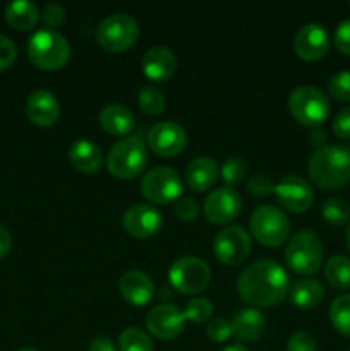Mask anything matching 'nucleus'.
Returning a JSON list of instances; mask_svg holds the SVG:
<instances>
[{
  "label": "nucleus",
  "mask_w": 350,
  "mask_h": 351,
  "mask_svg": "<svg viewBox=\"0 0 350 351\" xmlns=\"http://www.w3.org/2000/svg\"><path fill=\"white\" fill-rule=\"evenodd\" d=\"M10 247H12V237L10 232L3 225H0V259L7 256L10 252Z\"/></svg>",
  "instance_id": "nucleus-43"
},
{
  "label": "nucleus",
  "mask_w": 350,
  "mask_h": 351,
  "mask_svg": "<svg viewBox=\"0 0 350 351\" xmlns=\"http://www.w3.org/2000/svg\"><path fill=\"white\" fill-rule=\"evenodd\" d=\"M345 242H347V249H349V252H350V221H349V225H347V233H345Z\"/></svg>",
  "instance_id": "nucleus-47"
},
{
  "label": "nucleus",
  "mask_w": 350,
  "mask_h": 351,
  "mask_svg": "<svg viewBox=\"0 0 350 351\" xmlns=\"http://www.w3.org/2000/svg\"><path fill=\"white\" fill-rule=\"evenodd\" d=\"M88 351H117V350H115V345L112 343V339L105 338V336H98V338H95L91 343H89Z\"/></svg>",
  "instance_id": "nucleus-44"
},
{
  "label": "nucleus",
  "mask_w": 350,
  "mask_h": 351,
  "mask_svg": "<svg viewBox=\"0 0 350 351\" xmlns=\"http://www.w3.org/2000/svg\"><path fill=\"white\" fill-rule=\"evenodd\" d=\"M69 160L75 170L91 175L103 167L105 156H103V151L100 149L98 144L88 139H79L69 147Z\"/></svg>",
  "instance_id": "nucleus-22"
},
{
  "label": "nucleus",
  "mask_w": 350,
  "mask_h": 351,
  "mask_svg": "<svg viewBox=\"0 0 350 351\" xmlns=\"http://www.w3.org/2000/svg\"><path fill=\"white\" fill-rule=\"evenodd\" d=\"M27 58L41 71H58L71 58V45L57 31H36L27 41Z\"/></svg>",
  "instance_id": "nucleus-3"
},
{
  "label": "nucleus",
  "mask_w": 350,
  "mask_h": 351,
  "mask_svg": "<svg viewBox=\"0 0 350 351\" xmlns=\"http://www.w3.org/2000/svg\"><path fill=\"white\" fill-rule=\"evenodd\" d=\"M288 110L295 122L316 129L328 120L329 101L321 89L314 86H299L288 96Z\"/></svg>",
  "instance_id": "nucleus-7"
},
{
  "label": "nucleus",
  "mask_w": 350,
  "mask_h": 351,
  "mask_svg": "<svg viewBox=\"0 0 350 351\" xmlns=\"http://www.w3.org/2000/svg\"><path fill=\"white\" fill-rule=\"evenodd\" d=\"M307 175L319 189L345 187L350 182V149L342 146L319 147L309 158Z\"/></svg>",
  "instance_id": "nucleus-2"
},
{
  "label": "nucleus",
  "mask_w": 350,
  "mask_h": 351,
  "mask_svg": "<svg viewBox=\"0 0 350 351\" xmlns=\"http://www.w3.org/2000/svg\"><path fill=\"white\" fill-rule=\"evenodd\" d=\"M122 226L134 239H151L163 228V216L153 206L134 204L124 213Z\"/></svg>",
  "instance_id": "nucleus-16"
},
{
  "label": "nucleus",
  "mask_w": 350,
  "mask_h": 351,
  "mask_svg": "<svg viewBox=\"0 0 350 351\" xmlns=\"http://www.w3.org/2000/svg\"><path fill=\"white\" fill-rule=\"evenodd\" d=\"M17 351H40V350H36V348H21V350H17Z\"/></svg>",
  "instance_id": "nucleus-48"
},
{
  "label": "nucleus",
  "mask_w": 350,
  "mask_h": 351,
  "mask_svg": "<svg viewBox=\"0 0 350 351\" xmlns=\"http://www.w3.org/2000/svg\"><path fill=\"white\" fill-rule=\"evenodd\" d=\"M247 192L253 197H268V195L275 194V184L266 175H254L247 180Z\"/></svg>",
  "instance_id": "nucleus-36"
},
{
  "label": "nucleus",
  "mask_w": 350,
  "mask_h": 351,
  "mask_svg": "<svg viewBox=\"0 0 350 351\" xmlns=\"http://www.w3.org/2000/svg\"><path fill=\"white\" fill-rule=\"evenodd\" d=\"M254 240L264 247H280L290 235V219L280 208L271 204L257 206L249 219Z\"/></svg>",
  "instance_id": "nucleus-6"
},
{
  "label": "nucleus",
  "mask_w": 350,
  "mask_h": 351,
  "mask_svg": "<svg viewBox=\"0 0 350 351\" xmlns=\"http://www.w3.org/2000/svg\"><path fill=\"white\" fill-rule=\"evenodd\" d=\"M266 331V319L257 308H242L232 319V336L239 343L259 341Z\"/></svg>",
  "instance_id": "nucleus-21"
},
{
  "label": "nucleus",
  "mask_w": 350,
  "mask_h": 351,
  "mask_svg": "<svg viewBox=\"0 0 350 351\" xmlns=\"http://www.w3.org/2000/svg\"><path fill=\"white\" fill-rule=\"evenodd\" d=\"M239 297L253 308H268L280 304L290 291V280L281 264L263 259L249 264L237 280Z\"/></svg>",
  "instance_id": "nucleus-1"
},
{
  "label": "nucleus",
  "mask_w": 350,
  "mask_h": 351,
  "mask_svg": "<svg viewBox=\"0 0 350 351\" xmlns=\"http://www.w3.org/2000/svg\"><path fill=\"white\" fill-rule=\"evenodd\" d=\"M184 184L174 168L154 167L144 173L141 180V194L158 206L172 204L182 197Z\"/></svg>",
  "instance_id": "nucleus-9"
},
{
  "label": "nucleus",
  "mask_w": 350,
  "mask_h": 351,
  "mask_svg": "<svg viewBox=\"0 0 350 351\" xmlns=\"http://www.w3.org/2000/svg\"><path fill=\"white\" fill-rule=\"evenodd\" d=\"M333 134H335L338 139H350V106L340 110L338 113L333 119Z\"/></svg>",
  "instance_id": "nucleus-42"
},
{
  "label": "nucleus",
  "mask_w": 350,
  "mask_h": 351,
  "mask_svg": "<svg viewBox=\"0 0 350 351\" xmlns=\"http://www.w3.org/2000/svg\"><path fill=\"white\" fill-rule=\"evenodd\" d=\"M326 139H328V137H326V132L323 129H319V127L312 129L311 134H309V143H311V146H314L316 149L328 146V144H326Z\"/></svg>",
  "instance_id": "nucleus-45"
},
{
  "label": "nucleus",
  "mask_w": 350,
  "mask_h": 351,
  "mask_svg": "<svg viewBox=\"0 0 350 351\" xmlns=\"http://www.w3.org/2000/svg\"><path fill=\"white\" fill-rule=\"evenodd\" d=\"M323 243L311 230H301L295 233L285 249V264L294 273L309 276L318 273L323 264Z\"/></svg>",
  "instance_id": "nucleus-5"
},
{
  "label": "nucleus",
  "mask_w": 350,
  "mask_h": 351,
  "mask_svg": "<svg viewBox=\"0 0 350 351\" xmlns=\"http://www.w3.org/2000/svg\"><path fill=\"white\" fill-rule=\"evenodd\" d=\"M325 287L314 278L299 280L290 288V302L299 308H314L325 298Z\"/></svg>",
  "instance_id": "nucleus-26"
},
{
  "label": "nucleus",
  "mask_w": 350,
  "mask_h": 351,
  "mask_svg": "<svg viewBox=\"0 0 350 351\" xmlns=\"http://www.w3.org/2000/svg\"><path fill=\"white\" fill-rule=\"evenodd\" d=\"M321 216L328 225L343 226L350 221V206L343 199H326L321 206Z\"/></svg>",
  "instance_id": "nucleus-30"
},
{
  "label": "nucleus",
  "mask_w": 350,
  "mask_h": 351,
  "mask_svg": "<svg viewBox=\"0 0 350 351\" xmlns=\"http://www.w3.org/2000/svg\"><path fill=\"white\" fill-rule=\"evenodd\" d=\"M100 125L110 136H127L136 127V117L127 106L113 103L100 112Z\"/></svg>",
  "instance_id": "nucleus-24"
},
{
  "label": "nucleus",
  "mask_w": 350,
  "mask_h": 351,
  "mask_svg": "<svg viewBox=\"0 0 350 351\" xmlns=\"http://www.w3.org/2000/svg\"><path fill=\"white\" fill-rule=\"evenodd\" d=\"M141 67H143V74L150 81L165 82L177 71V58L170 48L158 45L144 53Z\"/></svg>",
  "instance_id": "nucleus-20"
},
{
  "label": "nucleus",
  "mask_w": 350,
  "mask_h": 351,
  "mask_svg": "<svg viewBox=\"0 0 350 351\" xmlns=\"http://www.w3.org/2000/svg\"><path fill=\"white\" fill-rule=\"evenodd\" d=\"M148 146L161 158H174L187 146V134L177 122H158L148 132Z\"/></svg>",
  "instance_id": "nucleus-13"
},
{
  "label": "nucleus",
  "mask_w": 350,
  "mask_h": 351,
  "mask_svg": "<svg viewBox=\"0 0 350 351\" xmlns=\"http://www.w3.org/2000/svg\"><path fill=\"white\" fill-rule=\"evenodd\" d=\"M139 38V24L129 14H112L96 27V41L103 50L120 53L132 47Z\"/></svg>",
  "instance_id": "nucleus-8"
},
{
  "label": "nucleus",
  "mask_w": 350,
  "mask_h": 351,
  "mask_svg": "<svg viewBox=\"0 0 350 351\" xmlns=\"http://www.w3.org/2000/svg\"><path fill=\"white\" fill-rule=\"evenodd\" d=\"M17 58V47L9 36L0 34V72L9 69Z\"/></svg>",
  "instance_id": "nucleus-39"
},
{
  "label": "nucleus",
  "mask_w": 350,
  "mask_h": 351,
  "mask_svg": "<svg viewBox=\"0 0 350 351\" xmlns=\"http://www.w3.org/2000/svg\"><path fill=\"white\" fill-rule=\"evenodd\" d=\"M119 350L120 351H154L153 341L148 336L146 331L139 328L124 329L119 336Z\"/></svg>",
  "instance_id": "nucleus-31"
},
{
  "label": "nucleus",
  "mask_w": 350,
  "mask_h": 351,
  "mask_svg": "<svg viewBox=\"0 0 350 351\" xmlns=\"http://www.w3.org/2000/svg\"><path fill=\"white\" fill-rule=\"evenodd\" d=\"M185 321H191L192 324H202L209 321L213 315V304L208 298H192L184 308Z\"/></svg>",
  "instance_id": "nucleus-33"
},
{
  "label": "nucleus",
  "mask_w": 350,
  "mask_h": 351,
  "mask_svg": "<svg viewBox=\"0 0 350 351\" xmlns=\"http://www.w3.org/2000/svg\"><path fill=\"white\" fill-rule=\"evenodd\" d=\"M278 202L290 213H304L314 202V192L307 180L297 175H287L275 185Z\"/></svg>",
  "instance_id": "nucleus-15"
},
{
  "label": "nucleus",
  "mask_w": 350,
  "mask_h": 351,
  "mask_svg": "<svg viewBox=\"0 0 350 351\" xmlns=\"http://www.w3.org/2000/svg\"><path fill=\"white\" fill-rule=\"evenodd\" d=\"M329 45H331V40H329L328 29L321 24L311 23L302 26L295 34L294 50L302 60L316 62L321 60L328 53Z\"/></svg>",
  "instance_id": "nucleus-17"
},
{
  "label": "nucleus",
  "mask_w": 350,
  "mask_h": 351,
  "mask_svg": "<svg viewBox=\"0 0 350 351\" xmlns=\"http://www.w3.org/2000/svg\"><path fill=\"white\" fill-rule=\"evenodd\" d=\"M349 351H350V350H349Z\"/></svg>",
  "instance_id": "nucleus-49"
},
{
  "label": "nucleus",
  "mask_w": 350,
  "mask_h": 351,
  "mask_svg": "<svg viewBox=\"0 0 350 351\" xmlns=\"http://www.w3.org/2000/svg\"><path fill=\"white\" fill-rule=\"evenodd\" d=\"M218 165L213 158L199 156L185 168V184L194 192H206L218 180Z\"/></svg>",
  "instance_id": "nucleus-23"
},
{
  "label": "nucleus",
  "mask_w": 350,
  "mask_h": 351,
  "mask_svg": "<svg viewBox=\"0 0 350 351\" xmlns=\"http://www.w3.org/2000/svg\"><path fill=\"white\" fill-rule=\"evenodd\" d=\"M287 351H316L314 336L305 331H297L288 338Z\"/></svg>",
  "instance_id": "nucleus-40"
},
{
  "label": "nucleus",
  "mask_w": 350,
  "mask_h": 351,
  "mask_svg": "<svg viewBox=\"0 0 350 351\" xmlns=\"http://www.w3.org/2000/svg\"><path fill=\"white\" fill-rule=\"evenodd\" d=\"M328 93L336 101H350V71L336 72L328 81Z\"/></svg>",
  "instance_id": "nucleus-34"
},
{
  "label": "nucleus",
  "mask_w": 350,
  "mask_h": 351,
  "mask_svg": "<svg viewBox=\"0 0 350 351\" xmlns=\"http://www.w3.org/2000/svg\"><path fill=\"white\" fill-rule=\"evenodd\" d=\"M137 103L144 115L148 117H158L165 112L167 106V98H165L163 91L154 86H146L141 89L139 96H137Z\"/></svg>",
  "instance_id": "nucleus-29"
},
{
  "label": "nucleus",
  "mask_w": 350,
  "mask_h": 351,
  "mask_svg": "<svg viewBox=\"0 0 350 351\" xmlns=\"http://www.w3.org/2000/svg\"><path fill=\"white\" fill-rule=\"evenodd\" d=\"M146 329L154 338L170 341L178 338L185 329L184 311L172 304H160L146 315Z\"/></svg>",
  "instance_id": "nucleus-12"
},
{
  "label": "nucleus",
  "mask_w": 350,
  "mask_h": 351,
  "mask_svg": "<svg viewBox=\"0 0 350 351\" xmlns=\"http://www.w3.org/2000/svg\"><path fill=\"white\" fill-rule=\"evenodd\" d=\"M206 336L213 343H225L232 336V321L225 317H215L206 326Z\"/></svg>",
  "instance_id": "nucleus-35"
},
{
  "label": "nucleus",
  "mask_w": 350,
  "mask_h": 351,
  "mask_svg": "<svg viewBox=\"0 0 350 351\" xmlns=\"http://www.w3.org/2000/svg\"><path fill=\"white\" fill-rule=\"evenodd\" d=\"M215 257L225 266H239L250 254V237L242 226H226L213 240Z\"/></svg>",
  "instance_id": "nucleus-11"
},
{
  "label": "nucleus",
  "mask_w": 350,
  "mask_h": 351,
  "mask_svg": "<svg viewBox=\"0 0 350 351\" xmlns=\"http://www.w3.org/2000/svg\"><path fill=\"white\" fill-rule=\"evenodd\" d=\"M220 351H250V350L246 348L244 345H230V346H225V348Z\"/></svg>",
  "instance_id": "nucleus-46"
},
{
  "label": "nucleus",
  "mask_w": 350,
  "mask_h": 351,
  "mask_svg": "<svg viewBox=\"0 0 350 351\" xmlns=\"http://www.w3.org/2000/svg\"><path fill=\"white\" fill-rule=\"evenodd\" d=\"M333 43H335L336 50H338L340 53L350 57V19L342 21V23L336 26Z\"/></svg>",
  "instance_id": "nucleus-41"
},
{
  "label": "nucleus",
  "mask_w": 350,
  "mask_h": 351,
  "mask_svg": "<svg viewBox=\"0 0 350 351\" xmlns=\"http://www.w3.org/2000/svg\"><path fill=\"white\" fill-rule=\"evenodd\" d=\"M65 17H67V12H65V9L60 3H48L43 9V12H41V21H43V24L50 31L60 27L65 23Z\"/></svg>",
  "instance_id": "nucleus-37"
},
{
  "label": "nucleus",
  "mask_w": 350,
  "mask_h": 351,
  "mask_svg": "<svg viewBox=\"0 0 350 351\" xmlns=\"http://www.w3.org/2000/svg\"><path fill=\"white\" fill-rule=\"evenodd\" d=\"M146 165V144L139 137H124L113 144L106 154V168L119 180H132L139 177Z\"/></svg>",
  "instance_id": "nucleus-4"
},
{
  "label": "nucleus",
  "mask_w": 350,
  "mask_h": 351,
  "mask_svg": "<svg viewBox=\"0 0 350 351\" xmlns=\"http://www.w3.org/2000/svg\"><path fill=\"white\" fill-rule=\"evenodd\" d=\"M175 216H177L180 221L191 223L196 221L199 216V204L191 197H180L174 206Z\"/></svg>",
  "instance_id": "nucleus-38"
},
{
  "label": "nucleus",
  "mask_w": 350,
  "mask_h": 351,
  "mask_svg": "<svg viewBox=\"0 0 350 351\" xmlns=\"http://www.w3.org/2000/svg\"><path fill=\"white\" fill-rule=\"evenodd\" d=\"M220 173H222V180L225 182L226 187L232 189L235 187V185L242 184L244 178H246V163H244V160H240V158H229V160H225V163L222 165Z\"/></svg>",
  "instance_id": "nucleus-32"
},
{
  "label": "nucleus",
  "mask_w": 350,
  "mask_h": 351,
  "mask_svg": "<svg viewBox=\"0 0 350 351\" xmlns=\"http://www.w3.org/2000/svg\"><path fill=\"white\" fill-rule=\"evenodd\" d=\"M41 14L36 3L27 0H17V2L7 3L5 21L10 27L17 31H30L40 21Z\"/></svg>",
  "instance_id": "nucleus-25"
},
{
  "label": "nucleus",
  "mask_w": 350,
  "mask_h": 351,
  "mask_svg": "<svg viewBox=\"0 0 350 351\" xmlns=\"http://www.w3.org/2000/svg\"><path fill=\"white\" fill-rule=\"evenodd\" d=\"M172 287L182 295H198L208 288L211 281V269L199 257L185 256L175 261L168 271Z\"/></svg>",
  "instance_id": "nucleus-10"
},
{
  "label": "nucleus",
  "mask_w": 350,
  "mask_h": 351,
  "mask_svg": "<svg viewBox=\"0 0 350 351\" xmlns=\"http://www.w3.org/2000/svg\"><path fill=\"white\" fill-rule=\"evenodd\" d=\"M119 293L127 304L134 307H144L154 297V283L146 273L139 269H130L124 273L119 280Z\"/></svg>",
  "instance_id": "nucleus-19"
},
{
  "label": "nucleus",
  "mask_w": 350,
  "mask_h": 351,
  "mask_svg": "<svg viewBox=\"0 0 350 351\" xmlns=\"http://www.w3.org/2000/svg\"><path fill=\"white\" fill-rule=\"evenodd\" d=\"M329 321L336 332L350 338V295H340L329 305Z\"/></svg>",
  "instance_id": "nucleus-28"
},
{
  "label": "nucleus",
  "mask_w": 350,
  "mask_h": 351,
  "mask_svg": "<svg viewBox=\"0 0 350 351\" xmlns=\"http://www.w3.org/2000/svg\"><path fill=\"white\" fill-rule=\"evenodd\" d=\"M325 278L333 290H349L350 288V259L345 256H333L326 261Z\"/></svg>",
  "instance_id": "nucleus-27"
},
{
  "label": "nucleus",
  "mask_w": 350,
  "mask_h": 351,
  "mask_svg": "<svg viewBox=\"0 0 350 351\" xmlns=\"http://www.w3.org/2000/svg\"><path fill=\"white\" fill-rule=\"evenodd\" d=\"M206 219L213 225H226L242 211V199L233 189L222 187L209 192L202 206Z\"/></svg>",
  "instance_id": "nucleus-14"
},
{
  "label": "nucleus",
  "mask_w": 350,
  "mask_h": 351,
  "mask_svg": "<svg viewBox=\"0 0 350 351\" xmlns=\"http://www.w3.org/2000/svg\"><path fill=\"white\" fill-rule=\"evenodd\" d=\"M26 115L33 125L47 129L57 123L60 117V105L54 93L47 89H36L26 99Z\"/></svg>",
  "instance_id": "nucleus-18"
}]
</instances>
